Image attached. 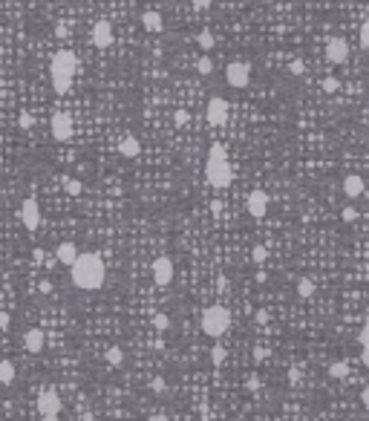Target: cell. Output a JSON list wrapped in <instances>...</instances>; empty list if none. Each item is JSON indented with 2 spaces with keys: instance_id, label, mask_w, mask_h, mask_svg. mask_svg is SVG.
Returning <instances> with one entry per match:
<instances>
[{
  "instance_id": "cell-15",
  "label": "cell",
  "mask_w": 369,
  "mask_h": 421,
  "mask_svg": "<svg viewBox=\"0 0 369 421\" xmlns=\"http://www.w3.org/2000/svg\"><path fill=\"white\" fill-rule=\"evenodd\" d=\"M55 257H58L61 266H70L72 269V262L78 260V248H75V242H61L58 251H55Z\"/></svg>"
},
{
  "instance_id": "cell-40",
  "label": "cell",
  "mask_w": 369,
  "mask_h": 421,
  "mask_svg": "<svg viewBox=\"0 0 369 421\" xmlns=\"http://www.w3.org/2000/svg\"><path fill=\"white\" fill-rule=\"evenodd\" d=\"M358 343H360V346H366V326H360V332H358Z\"/></svg>"
},
{
  "instance_id": "cell-38",
  "label": "cell",
  "mask_w": 369,
  "mask_h": 421,
  "mask_svg": "<svg viewBox=\"0 0 369 421\" xmlns=\"http://www.w3.org/2000/svg\"><path fill=\"white\" fill-rule=\"evenodd\" d=\"M0 329H9V311H0Z\"/></svg>"
},
{
  "instance_id": "cell-6",
  "label": "cell",
  "mask_w": 369,
  "mask_h": 421,
  "mask_svg": "<svg viewBox=\"0 0 369 421\" xmlns=\"http://www.w3.org/2000/svg\"><path fill=\"white\" fill-rule=\"evenodd\" d=\"M38 412H40V418L43 415H58L61 412V395L55 390H43L38 395Z\"/></svg>"
},
{
  "instance_id": "cell-33",
  "label": "cell",
  "mask_w": 369,
  "mask_h": 421,
  "mask_svg": "<svg viewBox=\"0 0 369 421\" xmlns=\"http://www.w3.org/2000/svg\"><path fill=\"white\" fill-rule=\"evenodd\" d=\"M173 124H176V127L188 124V113H185V110H176V113H173Z\"/></svg>"
},
{
  "instance_id": "cell-7",
  "label": "cell",
  "mask_w": 369,
  "mask_h": 421,
  "mask_svg": "<svg viewBox=\"0 0 369 421\" xmlns=\"http://www.w3.org/2000/svg\"><path fill=\"white\" fill-rule=\"evenodd\" d=\"M153 280H156V286H170V280H173V260L170 257L153 260Z\"/></svg>"
},
{
  "instance_id": "cell-26",
  "label": "cell",
  "mask_w": 369,
  "mask_h": 421,
  "mask_svg": "<svg viewBox=\"0 0 369 421\" xmlns=\"http://www.w3.org/2000/svg\"><path fill=\"white\" fill-rule=\"evenodd\" d=\"M266 257H269V251H266V245H254V251H251V260L257 262H266Z\"/></svg>"
},
{
  "instance_id": "cell-25",
  "label": "cell",
  "mask_w": 369,
  "mask_h": 421,
  "mask_svg": "<svg viewBox=\"0 0 369 421\" xmlns=\"http://www.w3.org/2000/svg\"><path fill=\"white\" fill-rule=\"evenodd\" d=\"M358 40H360V49H369V20H366V23H360Z\"/></svg>"
},
{
  "instance_id": "cell-4",
  "label": "cell",
  "mask_w": 369,
  "mask_h": 421,
  "mask_svg": "<svg viewBox=\"0 0 369 421\" xmlns=\"http://www.w3.org/2000/svg\"><path fill=\"white\" fill-rule=\"evenodd\" d=\"M228 326H231V314L225 306H210V309H205V314H202V332L208 338H222L228 332Z\"/></svg>"
},
{
  "instance_id": "cell-39",
  "label": "cell",
  "mask_w": 369,
  "mask_h": 421,
  "mask_svg": "<svg viewBox=\"0 0 369 421\" xmlns=\"http://www.w3.org/2000/svg\"><path fill=\"white\" fill-rule=\"evenodd\" d=\"M254 318H257V323H266V321H269V311H266V309H259L257 314H254Z\"/></svg>"
},
{
  "instance_id": "cell-11",
  "label": "cell",
  "mask_w": 369,
  "mask_h": 421,
  "mask_svg": "<svg viewBox=\"0 0 369 421\" xmlns=\"http://www.w3.org/2000/svg\"><path fill=\"white\" fill-rule=\"evenodd\" d=\"M225 121H228V104H225V98H210L208 101V124L222 127Z\"/></svg>"
},
{
  "instance_id": "cell-2",
  "label": "cell",
  "mask_w": 369,
  "mask_h": 421,
  "mask_svg": "<svg viewBox=\"0 0 369 421\" xmlns=\"http://www.w3.org/2000/svg\"><path fill=\"white\" fill-rule=\"evenodd\" d=\"M78 70V55L72 49H58L55 58H52V87L55 92H70L72 87V75Z\"/></svg>"
},
{
  "instance_id": "cell-47",
  "label": "cell",
  "mask_w": 369,
  "mask_h": 421,
  "mask_svg": "<svg viewBox=\"0 0 369 421\" xmlns=\"http://www.w3.org/2000/svg\"><path fill=\"white\" fill-rule=\"evenodd\" d=\"M40 421H58V415H43Z\"/></svg>"
},
{
  "instance_id": "cell-27",
  "label": "cell",
  "mask_w": 369,
  "mask_h": 421,
  "mask_svg": "<svg viewBox=\"0 0 369 421\" xmlns=\"http://www.w3.org/2000/svg\"><path fill=\"white\" fill-rule=\"evenodd\" d=\"M153 326L159 332H168V326H170V318L168 314H153Z\"/></svg>"
},
{
  "instance_id": "cell-46",
  "label": "cell",
  "mask_w": 369,
  "mask_h": 421,
  "mask_svg": "<svg viewBox=\"0 0 369 421\" xmlns=\"http://www.w3.org/2000/svg\"><path fill=\"white\" fill-rule=\"evenodd\" d=\"M150 421H168V415H153Z\"/></svg>"
},
{
  "instance_id": "cell-34",
  "label": "cell",
  "mask_w": 369,
  "mask_h": 421,
  "mask_svg": "<svg viewBox=\"0 0 369 421\" xmlns=\"http://www.w3.org/2000/svg\"><path fill=\"white\" fill-rule=\"evenodd\" d=\"M340 217H343V222H355V220H358V210H355V208H343Z\"/></svg>"
},
{
  "instance_id": "cell-21",
  "label": "cell",
  "mask_w": 369,
  "mask_h": 421,
  "mask_svg": "<svg viewBox=\"0 0 369 421\" xmlns=\"http://www.w3.org/2000/svg\"><path fill=\"white\" fill-rule=\"evenodd\" d=\"M196 43H199L202 49L208 52L210 46H214V43H217V38H214V32H208V29H202L199 35H196Z\"/></svg>"
},
{
  "instance_id": "cell-29",
  "label": "cell",
  "mask_w": 369,
  "mask_h": 421,
  "mask_svg": "<svg viewBox=\"0 0 369 421\" xmlns=\"http://www.w3.org/2000/svg\"><path fill=\"white\" fill-rule=\"evenodd\" d=\"M340 90V81L338 78H332V75H329V78H323V92H338Z\"/></svg>"
},
{
  "instance_id": "cell-24",
  "label": "cell",
  "mask_w": 369,
  "mask_h": 421,
  "mask_svg": "<svg viewBox=\"0 0 369 421\" xmlns=\"http://www.w3.org/2000/svg\"><path fill=\"white\" fill-rule=\"evenodd\" d=\"M196 70H199V75H210V72H214V61H210L208 55H202V58L196 61Z\"/></svg>"
},
{
  "instance_id": "cell-14",
  "label": "cell",
  "mask_w": 369,
  "mask_h": 421,
  "mask_svg": "<svg viewBox=\"0 0 369 421\" xmlns=\"http://www.w3.org/2000/svg\"><path fill=\"white\" fill-rule=\"evenodd\" d=\"M23 346H26V352L38 355V352L46 346V335H43V329H29L26 332V335H23Z\"/></svg>"
},
{
  "instance_id": "cell-5",
  "label": "cell",
  "mask_w": 369,
  "mask_h": 421,
  "mask_svg": "<svg viewBox=\"0 0 369 421\" xmlns=\"http://www.w3.org/2000/svg\"><path fill=\"white\" fill-rule=\"evenodd\" d=\"M18 217H20V222L26 225L29 231H35L40 225V208H38V202L32 199H23V205H20V210H18Z\"/></svg>"
},
{
  "instance_id": "cell-45",
  "label": "cell",
  "mask_w": 369,
  "mask_h": 421,
  "mask_svg": "<svg viewBox=\"0 0 369 421\" xmlns=\"http://www.w3.org/2000/svg\"><path fill=\"white\" fill-rule=\"evenodd\" d=\"M297 381H300V372L291 370V372H289V384H297Z\"/></svg>"
},
{
  "instance_id": "cell-36",
  "label": "cell",
  "mask_w": 369,
  "mask_h": 421,
  "mask_svg": "<svg viewBox=\"0 0 369 421\" xmlns=\"http://www.w3.org/2000/svg\"><path fill=\"white\" fill-rule=\"evenodd\" d=\"M245 387H248V390H259V387H262V381H259L257 375H251L248 381H245Z\"/></svg>"
},
{
  "instance_id": "cell-23",
  "label": "cell",
  "mask_w": 369,
  "mask_h": 421,
  "mask_svg": "<svg viewBox=\"0 0 369 421\" xmlns=\"http://www.w3.org/2000/svg\"><path fill=\"white\" fill-rule=\"evenodd\" d=\"M346 372H349V366H346L343 361H335V363L329 366V375H332V378H346Z\"/></svg>"
},
{
  "instance_id": "cell-48",
  "label": "cell",
  "mask_w": 369,
  "mask_h": 421,
  "mask_svg": "<svg viewBox=\"0 0 369 421\" xmlns=\"http://www.w3.org/2000/svg\"><path fill=\"white\" fill-rule=\"evenodd\" d=\"M199 421H208V418H199Z\"/></svg>"
},
{
  "instance_id": "cell-32",
  "label": "cell",
  "mask_w": 369,
  "mask_h": 421,
  "mask_svg": "<svg viewBox=\"0 0 369 421\" xmlns=\"http://www.w3.org/2000/svg\"><path fill=\"white\" fill-rule=\"evenodd\" d=\"M210 361L222 363V361H225V349H222V346H214V349H210Z\"/></svg>"
},
{
  "instance_id": "cell-42",
  "label": "cell",
  "mask_w": 369,
  "mask_h": 421,
  "mask_svg": "<svg viewBox=\"0 0 369 421\" xmlns=\"http://www.w3.org/2000/svg\"><path fill=\"white\" fill-rule=\"evenodd\" d=\"M55 35H58V38H67V26H64V23H58V26H55Z\"/></svg>"
},
{
  "instance_id": "cell-16",
  "label": "cell",
  "mask_w": 369,
  "mask_h": 421,
  "mask_svg": "<svg viewBox=\"0 0 369 421\" xmlns=\"http://www.w3.org/2000/svg\"><path fill=\"white\" fill-rule=\"evenodd\" d=\"M343 193H346L349 199H358L360 193H363V179H360L358 173H349V176L343 179Z\"/></svg>"
},
{
  "instance_id": "cell-19",
  "label": "cell",
  "mask_w": 369,
  "mask_h": 421,
  "mask_svg": "<svg viewBox=\"0 0 369 421\" xmlns=\"http://www.w3.org/2000/svg\"><path fill=\"white\" fill-rule=\"evenodd\" d=\"M12 381H15V363L0 361V384H12Z\"/></svg>"
},
{
  "instance_id": "cell-12",
  "label": "cell",
  "mask_w": 369,
  "mask_h": 421,
  "mask_svg": "<svg viewBox=\"0 0 369 421\" xmlns=\"http://www.w3.org/2000/svg\"><path fill=\"white\" fill-rule=\"evenodd\" d=\"M52 136L58 141H70L72 139V119L67 113H58V116H52Z\"/></svg>"
},
{
  "instance_id": "cell-10",
  "label": "cell",
  "mask_w": 369,
  "mask_h": 421,
  "mask_svg": "<svg viewBox=\"0 0 369 421\" xmlns=\"http://www.w3.org/2000/svg\"><path fill=\"white\" fill-rule=\"evenodd\" d=\"M92 43H95L98 49H107V46L113 43L110 20H95V23H92Z\"/></svg>"
},
{
  "instance_id": "cell-20",
  "label": "cell",
  "mask_w": 369,
  "mask_h": 421,
  "mask_svg": "<svg viewBox=\"0 0 369 421\" xmlns=\"http://www.w3.org/2000/svg\"><path fill=\"white\" fill-rule=\"evenodd\" d=\"M104 358H107L110 366H121V363H124V352H121L119 346H110V349L104 352Z\"/></svg>"
},
{
  "instance_id": "cell-8",
  "label": "cell",
  "mask_w": 369,
  "mask_h": 421,
  "mask_svg": "<svg viewBox=\"0 0 369 421\" xmlns=\"http://www.w3.org/2000/svg\"><path fill=\"white\" fill-rule=\"evenodd\" d=\"M248 64H242V61H234L228 64V70H225V78H228L231 87H248Z\"/></svg>"
},
{
  "instance_id": "cell-43",
  "label": "cell",
  "mask_w": 369,
  "mask_h": 421,
  "mask_svg": "<svg viewBox=\"0 0 369 421\" xmlns=\"http://www.w3.org/2000/svg\"><path fill=\"white\" fill-rule=\"evenodd\" d=\"M150 387H153V390H165V381H162V378H153V381H150Z\"/></svg>"
},
{
  "instance_id": "cell-1",
  "label": "cell",
  "mask_w": 369,
  "mask_h": 421,
  "mask_svg": "<svg viewBox=\"0 0 369 421\" xmlns=\"http://www.w3.org/2000/svg\"><path fill=\"white\" fill-rule=\"evenodd\" d=\"M72 283L84 291L101 289V283H104V260L98 254H78V260L72 262Z\"/></svg>"
},
{
  "instance_id": "cell-17",
  "label": "cell",
  "mask_w": 369,
  "mask_h": 421,
  "mask_svg": "<svg viewBox=\"0 0 369 421\" xmlns=\"http://www.w3.org/2000/svg\"><path fill=\"white\" fill-rule=\"evenodd\" d=\"M141 26H144V29L147 32H162V26H165V23H162V15L159 12H144V15H141Z\"/></svg>"
},
{
  "instance_id": "cell-37",
  "label": "cell",
  "mask_w": 369,
  "mask_h": 421,
  "mask_svg": "<svg viewBox=\"0 0 369 421\" xmlns=\"http://www.w3.org/2000/svg\"><path fill=\"white\" fill-rule=\"evenodd\" d=\"M38 291H40V294H49V291H52V283H49V280H40V283H38Z\"/></svg>"
},
{
  "instance_id": "cell-44",
  "label": "cell",
  "mask_w": 369,
  "mask_h": 421,
  "mask_svg": "<svg viewBox=\"0 0 369 421\" xmlns=\"http://www.w3.org/2000/svg\"><path fill=\"white\" fill-rule=\"evenodd\" d=\"M360 361L369 363V346H360Z\"/></svg>"
},
{
  "instance_id": "cell-18",
  "label": "cell",
  "mask_w": 369,
  "mask_h": 421,
  "mask_svg": "<svg viewBox=\"0 0 369 421\" xmlns=\"http://www.w3.org/2000/svg\"><path fill=\"white\" fill-rule=\"evenodd\" d=\"M119 150H121V156H127V159H133V156H139V139H133V136H127V139H121V144H119Z\"/></svg>"
},
{
  "instance_id": "cell-3",
  "label": "cell",
  "mask_w": 369,
  "mask_h": 421,
  "mask_svg": "<svg viewBox=\"0 0 369 421\" xmlns=\"http://www.w3.org/2000/svg\"><path fill=\"white\" fill-rule=\"evenodd\" d=\"M205 179H208L214 188H228L231 179H234V171H231V162H228V156H225V147H222V144H210L208 165H205Z\"/></svg>"
},
{
  "instance_id": "cell-35",
  "label": "cell",
  "mask_w": 369,
  "mask_h": 421,
  "mask_svg": "<svg viewBox=\"0 0 369 421\" xmlns=\"http://www.w3.org/2000/svg\"><path fill=\"white\" fill-rule=\"evenodd\" d=\"M266 358H269L266 346H254V361H266Z\"/></svg>"
},
{
  "instance_id": "cell-22",
  "label": "cell",
  "mask_w": 369,
  "mask_h": 421,
  "mask_svg": "<svg viewBox=\"0 0 369 421\" xmlns=\"http://www.w3.org/2000/svg\"><path fill=\"white\" fill-rule=\"evenodd\" d=\"M297 294L300 297H311V294H314V283H311L309 277H303V280L297 283Z\"/></svg>"
},
{
  "instance_id": "cell-28",
  "label": "cell",
  "mask_w": 369,
  "mask_h": 421,
  "mask_svg": "<svg viewBox=\"0 0 369 421\" xmlns=\"http://www.w3.org/2000/svg\"><path fill=\"white\" fill-rule=\"evenodd\" d=\"M64 188H67L70 196H78V193H81V182L78 179H67V182H64Z\"/></svg>"
},
{
  "instance_id": "cell-41",
  "label": "cell",
  "mask_w": 369,
  "mask_h": 421,
  "mask_svg": "<svg viewBox=\"0 0 369 421\" xmlns=\"http://www.w3.org/2000/svg\"><path fill=\"white\" fill-rule=\"evenodd\" d=\"M32 260H35V262L40 266V262H43V251H40V248H35V251H32Z\"/></svg>"
},
{
  "instance_id": "cell-13",
  "label": "cell",
  "mask_w": 369,
  "mask_h": 421,
  "mask_svg": "<svg viewBox=\"0 0 369 421\" xmlns=\"http://www.w3.org/2000/svg\"><path fill=\"white\" fill-rule=\"evenodd\" d=\"M326 58H329L332 64H343V61L349 58V46H346V40L343 38H329V43H326Z\"/></svg>"
},
{
  "instance_id": "cell-30",
  "label": "cell",
  "mask_w": 369,
  "mask_h": 421,
  "mask_svg": "<svg viewBox=\"0 0 369 421\" xmlns=\"http://www.w3.org/2000/svg\"><path fill=\"white\" fill-rule=\"evenodd\" d=\"M18 124L23 127V130H29V127H35V116H29V113H23L18 119Z\"/></svg>"
},
{
  "instance_id": "cell-31",
  "label": "cell",
  "mask_w": 369,
  "mask_h": 421,
  "mask_svg": "<svg viewBox=\"0 0 369 421\" xmlns=\"http://www.w3.org/2000/svg\"><path fill=\"white\" fill-rule=\"evenodd\" d=\"M289 72H291V75H303V72H306V64H303V61H291Z\"/></svg>"
},
{
  "instance_id": "cell-9",
  "label": "cell",
  "mask_w": 369,
  "mask_h": 421,
  "mask_svg": "<svg viewBox=\"0 0 369 421\" xmlns=\"http://www.w3.org/2000/svg\"><path fill=\"white\" fill-rule=\"evenodd\" d=\"M245 208H248V214L254 217V220H262V217H266V208H269V196H266V191H251L248 199H245Z\"/></svg>"
}]
</instances>
